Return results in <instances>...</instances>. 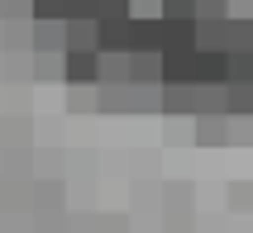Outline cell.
<instances>
[{
    "label": "cell",
    "instance_id": "5",
    "mask_svg": "<svg viewBox=\"0 0 253 233\" xmlns=\"http://www.w3.org/2000/svg\"><path fill=\"white\" fill-rule=\"evenodd\" d=\"M225 114H253V86H225Z\"/></svg>",
    "mask_w": 253,
    "mask_h": 233
},
{
    "label": "cell",
    "instance_id": "4",
    "mask_svg": "<svg viewBox=\"0 0 253 233\" xmlns=\"http://www.w3.org/2000/svg\"><path fill=\"white\" fill-rule=\"evenodd\" d=\"M67 53H96V19H67Z\"/></svg>",
    "mask_w": 253,
    "mask_h": 233
},
{
    "label": "cell",
    "instance_id": "2",
    "mask_svg": "<svg viewBox=\"0 0 253 233\" xmlns=\"http://www.w3.org/2000/svg\"><path fill=\"white\" fill-rule=\"evenodd\" d=\"M34 48L39 53H67V24L62 19H34Z\"/></svg>",
    "mask_w": 253,
    "mask_h": 233
},
{
    "label": "cell",
    "instance_id": "1",
    "mask_svg": "<svg viewBox=\"0 0 253 233\" xmlns=\"http://www.w3.org/2000/svg\"><path fill=\"white\" fill-rule=\"evenodd\" d=\"M72 86H100V53H62Z\"/></svg>",
    "mask_w": 253,
    "mask_h": 233
},
{
    "label": "cell",
    "instance_id": "3",
    "mask_svg": "<svg viewBox=\"0 0 253 233\" xmlns=\"http://www.w3.org/2000/svg\"><path fill=\"white\" fill-rule=\"evenodd\" d=\"M129 81L134 86H163V57L158 53H129Z\"/></svg>",
    "mask_w": 253,
    "mask_h": 233
},
{
    "label": "cell",
    "instance_id": "6",
    "mask_svg": "<svg viewBox=\"0 0 253 233\" xmlns=\"http://www.w3.org/2000/svg\"><path fill=\"white\" fill-rule=\"evenodd\" d=\"M225 119L229 114H211L206 124H196V138L201 143H220V138H225Z\"/></svg>",
    "mask_w": 253,
    "mask_h": 233
},
{
    "label": "cell",
    "instance_id": "7",
    "mask_svg": "<svg viewBox=\"0 0 253 233\" xmlns=\"http://www.w3.org/2000/svg\"><path fill=\"white\" fill-rule=\"evenodd\" d=\"M163 19H196V0H163Z\"/></svg>",
    "mask_w": 253,
    "mask_h": 233
}]
</instances>
